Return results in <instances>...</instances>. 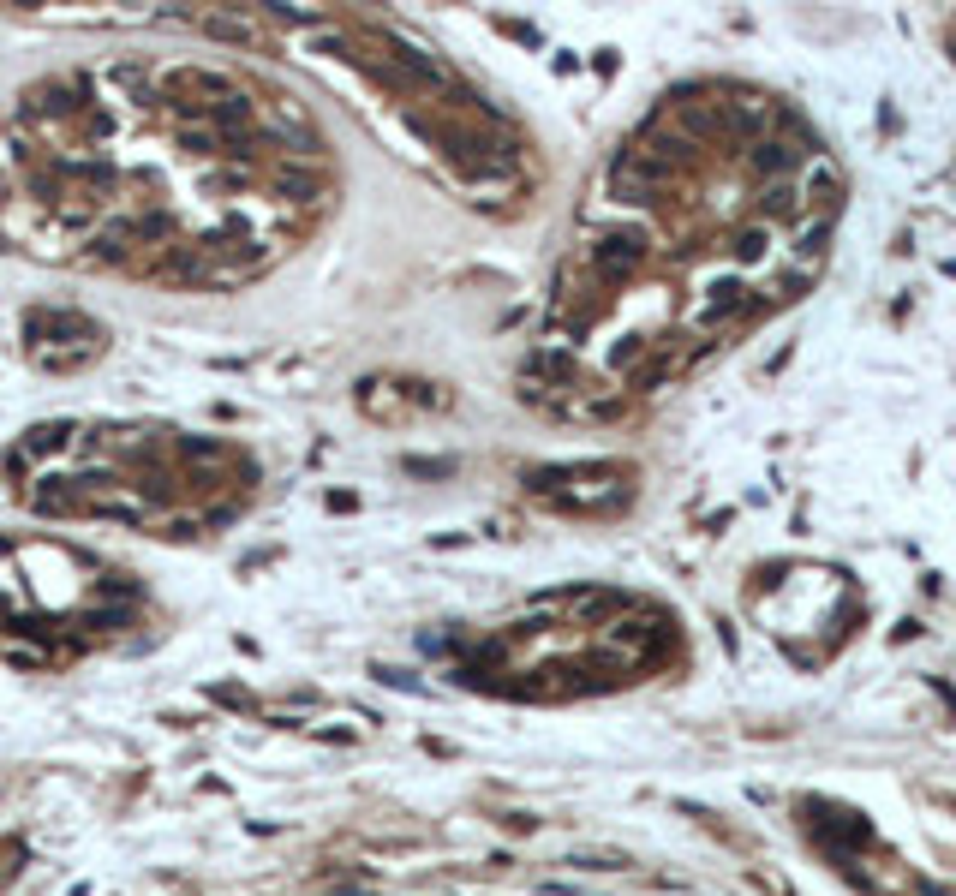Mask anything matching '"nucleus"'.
Returning a JSON list of instances; mask_svg holds the SVG:
<instances>
[{
    "instance_id": "obj_13",
    "label": "nucleus",
    "mask_w": 956,
    "mask_h": 896,
    "mask_svg": "<svg viewBox=\"0 0 956 896\" xmlns=\"http://www.w3.org/2000/svg\"><path fill=\"white\" fill-rule=\"evenodd\" d=\"M66 437H72V425H43L25 437V448L30 455H54V448H66Z\"/></svg>"
},
{
    "instance_id": "obj_12",
    "label": "nucleus",
    "mask_w": 956,
    "mask_h": 896,
    "mask_svg": "<svg viewBox=\"0 0 956 896\" xmlns=\"http://www.w3.org/2000/svg\"><path fill=\"white\" fill-rule=\"evenodd\" d=\"M616 645H628V652H652V622H616L610 627Z\"/></svg>"
},
{
    "instance_id": "obj_18",
    "label": "nucleus",
    "mask_w": 956,
    "mask_h": 896,
    "mask_svg": "<svg viewBox=\"0 0 956 896\" xmlns=\"http://www.w3.org/2000/svg\"><path fill=\"white\" fill-rule=\"evenodd\" d=\"M138 233H143V240H162V233H168V215H143Z\"/></svg>"
},
{
    "instance_id": "obj_16",
    "label": "nucleus",
    "mask_w": 956,
    "mask_h": 896,
    "mask_svg": "<svg viewBox=\"0 0 956 896\" xmlns=\"http://www.w3.org/2000/svg\"><path fill=\"white\" fill-rule=\"evenodd\" d=\"M568 867H586V872H616V867H628L622 854H574Z\"/></svg>"
},
{
    "instance_id": "obj_1",
    "label": "nucleus",
    "mask_w": 956,
    "mask_h": 896,
    "mask_svg": "<svg viewBox=\"0 0 956 896\" xmlns=\"http://www.w3.org/2000/svg\"><path fill=\"white\" fill-rule=\"evenodd\" d=\"M389 48H395V60L407 72H413L419 84L430 90V96H455V72L443 66V60L430 54V48H419V43H407V36H389Z\"/></svg>"
},
{
    "instance_id": "obj_6",
    "label": "nucleus",
    "mask_w": 956,
    "mask_h": 896,
    "mask_svg": "<svg viewBox=\"0 0 956 896\" xmlns=\"http://www.w3.org/2000/svg\"><path fill=\"white\" fill-rule=\"evenodd\" d=\"M801 185H789V180H771L765 192H759V215H771V222H795L801 215Z\"/></svg>"
},
{
    "instance_id": "obj_21",
    "label": "nucleus",
    "mask_w": 956,
    "mask_h": 896,
    "mask_svg": "<svg viewBox=\"0 0 956 896\" xmlns=\"http://www.w3.org/2000/svg\"><path fill=\"white\" fill-rule=\"evenodd\" d=\"M323 741H335V747H347V741H359V729H317Z\"/></svg>"
},
{
    "instance_id": "obj_20",
    "label": "nucleus",
    "mask_w": 956,
    "mask_h": 896,
    "mask_svg": "<svg viewBox=\"0 0 956 896\" xmlns=\"http://www.w3.org/2000/svg\"><path fill=\"white\" fill-rule=\"evenodd\" d=\"M90 132H96V138H108V132H114V114H108V108H96V114H90Z\"/></svg>"
},
{
    "instance_id": "obj_15",
    "label": "nucleus",
    "mask_w": 956,
    "mask_h": 896,
    "mask_svg": "<svg viewBox=\"0 0 956 896\" xmlns=\"http://www.w3.org/2000/svg\"><path fill=\"white\" fill-rule=\"evenodd\" d=\"M371 675L383 687H407V694H425V682H419V675H407V669H389V664H371Z\"/></svg>"
},
{
    "instance_id": "obj_8",
    "label": "nucleus",
    "mask_w": 956,
    "mask_h": 896,
    "mask_svg": "<svg viewBox=\"0 0 956 896\" xmlns=\"http://www.w3.org/2000/svg\"><path fill=\"white\" fill-rule=\"evenodd\" d=\"M742 293H747L742 281H717V287H712V299H705V311H700V323H729V317L747 305Z\"/></svg>"
},
{
    "instance_id": "obj_2",
    "label": "nucleus",
    "mask_w": 956,
    "mask_h": 896,
    "mask_svg": "<svg viewBox=\"0 0 956 896\" xmlns=\"http://www.w3.org/2000/svg\"><path fill=\"white\" fill-rule=\"evenodd\" d=\"M807 150H813L807 138H754V150H747V162H754V168L765 173V180H784V173L795 168V162L807 156ZM813 156H819V150H813Z\"/></svg>"
},
{
    "instance_id": "obj_9",
    "label": "nucleus",
    "mask_w": 956,
    "mask_h": 896,
    "mask_svg": "<svg viewBox=\"0 0 956 896\" xmlns=\"http://www.w3.org/2000/svg\"><path fill=\"white\" fill-rule=\"evenodd\" d=\"M724 120H729V126H735V132H765V126H777V120H784V114H777V108H771V102H754V96H747V102H735V108H729Z\"/></svg>"
},
{
    "instance_id": "obj_3",
    "label": "nucleus",
    "mask_w": 956,
    "mask_h": 896,
    "mask_svg": "<svg viewBox=\"0 0 956 896\" xmlns=\"http://www.w3.org/2000/svg\"><path fill=\"white\" fill-rule=\"evenodd\" d=\"M270 185L281 192L287 203H317V198H323V180H317L311 162H305V168H293V162H275V168H270Z\"/></svg>"
},
{
    "instance_id": "obj_17",
    "label": "nucleus",
    "mask_w": 956,
    "mask_h": 896,
    "mask_svg": "<svg viewBox=\"0 0 956 896\" xmlns=\"http://www.w3.org/2000/svg\"><path fill=\"white\" fill-rule=\"evenodd\" d=\"M311 48H323V54H353V43H347V36H335V30H311Z\"/></svg>"
},
{
    "instance_id": "obj_10",
    "label": "nucleus",
    "mask_w": 956,
    "mask_h": 896,
    "mask_svg": "<svg viewBox=\"0 0 956 896\" xmlns=\"http://www.w3.org/2000/svg\"><path fill=\"white\" fill-rule=\"evenodd\" d=\"M203 30H210L215 43H233V48H251L257 43V30L245 25V18H233V13H210V18H198Z\"/></svg>"
},
{
    "instance_id": "obj_4",
    "label": "nucleus",
    "mask_w": 956,
    "mask_h": 896,
    "mask_svg": "<svg viewBox=\"0 0 956 896\" xmlns=\"http://www.w3.org/2000/svg\"><path fill=\"white\" fill-rule=\"evenodd\" d=\"M640 257H646V233H610V240H598V270L604 275H628Z\"/></svg>"
},
{
    "instance_id": "obj_19",
    "label": "nucleus",
    "mask_w": 956,
    "mask_h": 896,
    "mask_svg": "<svg viewBox=\"0 0 956 896\" xmlns=\"http://www.w3.org/2000/svg\"><path fill=\"white\" fill-rule=\"evenodd\" d=\"M186 455H192V460H210V455H222V442H198V437H186Z\"/></svg>"
},
{
    "instance_id": "obj_11",
    "label": "nucleus",
    "mask_w": 956,
    "mask_h": 896,
    "mask_svg": "<svg viewBox=\"0 0 956 896\" xmlns=\"http://www.w3.org/2000/svg\"><path fill=\"white\" fill-rule=\"evenodd\" d=\"M173 143H180L186 156H215V150H222V138L203 132V126H180V132H173Z\"/></svg>"
},
{
    "instance_id": "obj_5",
    "label": "nucleus",
    "mask_w": 956,
    "mask_h": 896,
    "mask_svg": "<svg viewBox=\"0 0 956 896\" xmlns=\"http://www.w3.org/2000/svg\"><path fill=\"white\" fill-rule=\"evenodd\" d=\"M801 198H813V203H825V210H837V203H843V173H837V162L813 156V168H807V192H801Z\"/></svg>"
},
{
    "instance_id": "obj_14",
    "label": "nucleus",
    "mask_w": 956,
    "mask_h": 896,
    "mask_svg": "<svg viewBox=\"0 0 956 896\" xmlns=\"http://www.w3.org/2000/svg\"><path fill=\"white\" fill-rule=\"evenodd\" d=\"M765 245H771L765 228H742V233H735V257H742V263H759V257H765Z\"/></svg>"
},
{
    "instance_id": "obj_7",
    "label": "nucleus",
    "mask_w": 956,
    "mask_h": 896,
    "mask_svg": "<svg viewBox=\"0 0 956 896\" xmlns=\"http://www.w3.org/2000/svg\"><path fill=\"white\" fill-rule=\"evenodd\" d=\"M173 84H180V90H198V96H215V102H222V96L233 90L228 78H222V72H210V66H173L168 90H173Z\"/></svg>"
}]
</instances>
